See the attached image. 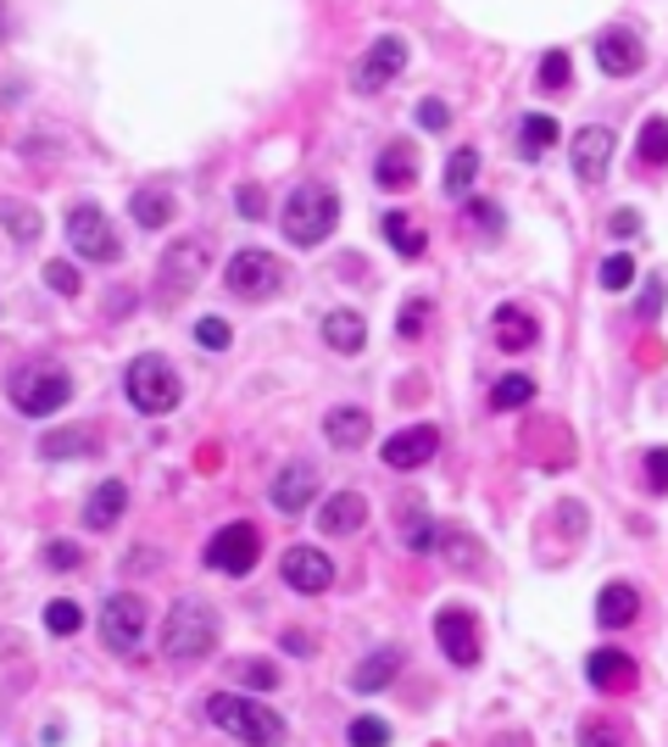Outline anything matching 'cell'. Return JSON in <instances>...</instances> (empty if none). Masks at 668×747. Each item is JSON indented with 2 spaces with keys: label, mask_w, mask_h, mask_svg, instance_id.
Here are the masks:
<instances>
[{
  "label": "cell",
  "mask_w": 668,
  "mask_h": 747,
  "mask_svg": "<svg viewBox=\"0 0 668 747\" xmlns=\"http://www.w3.org/2000/svg\"><path fill=\"white\" fill-rule=\"evenodd\" d=\"M45 285H51L57 296H78V291H84V279H78V268H73V262H62V257H57V262H45Z\"/></svg>",
  "instance_id": "37"
},
{
  "label": "cell",
  "mask_w": 668,
  "mask_h": 747,
  "mask_svg": "<svg viewBox=\"0 0 668 747\" xmlns=\"http://www.w3.org/2000/svg\"><path fill=\"white\" fill-rule=\"evenodd\" d=\"M613 235H641V212H613Z\"/></svg>",
  "instance_id": "50"
},
{
  "label": "cell",
  "mask_w": 668,
  "mask_h": 747,
  "mask_svg": "<svg viewBox=\"0 0 668 747\" xmlns=\"http://www.w3.org/2000/svg\"><path fill=\"white\" fill-rule=\"evenodd\" d=\"M552 146H557V118H546V112H530V118L518 123V151L530 157V162H535L541 151H552Z\"/></svg>",
  "instance_id": "29"
},
{
  "label": "cell",
  "mask_w": 668,
  "mask_h": 747,
  "mask_svg": "<svg viewBox=\"0 0 668 747\" xmlns=\"http://www.w3.org/2000/svg\"><path fill=\"white\" fill-rule=\"evenodd\" d=\"M418 128H451V112H446V101H418Z\"/></svg>",
  "instance_id": "46"
},
{
  "label": "cell",
  "mask_w": 668,
  "mask_h": 747,
  "mask_svg": "<svg viewBox=\"0 0 668 747\" xmlns=\"http://www.w3.org/2000/svg\"><path fill=\"white\" fill-rule=\"evenodd\" d=\"M635 614H641V597H635V586H630V580H613V586H602V597H596V620H602L607 630H624V625H635Z\"/></svg>",
  "instance_id": "23"
},
{
  "label": "cell",
  "mask_w": 668,
  "mask_h": 747,
  "mask_svg": "<svg viewBox=\"0 0 668 747\" xmlns=\"http://www.w3.org/2000/svg\"><path fill=\"white\" fill-rule=\"evenodd\" d=\"M201 558H207V570H218V575H251L257 558H262V530L246 525V519H234V525H223L207 541Z\"/></svg>",
  "instance_id": "7"
},
{
  "label": "cell",
  "mask_w": 668,
  "mask_h": 747,
  "mask_svg": "<svg viewBox=\"0 0 668 747\" xmlns=\"http://www.w3.org/2000/svg\"><path fill=\"white\" fill-rule=\"evenodd\" d=\"M223 285L240 296V302H268V296H279L284 291V262L273 257V252H234L228 262H223Z\"/></svg>",
  "instance_id": "5"
},
{
  "label": "cell",
  "mask_w": 668,
  "mask_h": 747,
  "mask_svg": "<svg viewBox=\"0 0 668 747\" xmlns=\"http://www.w3.org/2000/svg\"><path fill=\"white\" fill-rule=\"evenodd\" d=\"M312 497H318V475H312V463H284V469L273 475V486H268V502H273L279 513H307Z\"/></svg>",
  "instance_id": "15"
},
{
  "label": "cell",
  "mask_w": 668,
  "mask_h": 747,
  "mask_svg": "<svg viewBox=\"0 0 668 747\" xmlns=\"http://www.w3.org/2000/svg\"><path fill=\"white\" fill-rule=\"evenodd\" d=\"M284 647H290V652H301V659H307V652H312V641H307L301 630H290V636H284Z\"/></svg>",
  "instance_id": "52"
},
{
  "label": "cell",
  "mask_w": 668,
  "mask_h": 747,
  "mask_svg": "<svg viewBox=\"0 0 668 747\" xmlns=\"http://www.w3.org/2000/svg\"><path fill=\"white\" fill-rule=\"evenodd\" d=\"M435 452H441V430H435V425H407V430H396L385 446H379V457H385L396 475L423 469V463L435 457Z\"/></svg>",
  "instance_id": "11"
},
{
  "label": "cell",
  "mask_w": 668,
  "mask_h": 747,
  "mask_svg": "<svg viewBox=\"0 0 668 747\" xmlns=\"http://www.w3.org/2000/svg\"><path fill=\"white\" fill-rule=\"evenodd\" d=\"M574 173H580V184H602L607 179V162H613V134L602 128V123H591V128H580L574 134Z\"/></svg>",
  "instance_id": "16"
},
{
  "label": "cell",
  "mask_w": 668,
  "mask_h": 747,
  "mask_svg": "<svg viewBox=\"0 0 668 747\" xmlns=\"http://www.w3.org/2000/svg\"><path fill=\"white\" fill-rule=\"evenodd\" d=\"M7 396H12V407H23L28 418H45V413H57V407L73 396V380H67V373H57V368H23V373H12Z\"/></svg>",
  "instance_id": "9"
},
{
  "label": "cell",
  "mask_w": 668,
  "mask_h": 747,
  "mask_svg": "<svg viewBox=\"0 0 668 747\" xmlns=\"http://www.w3.org/2000/svg\"><path fill=\"white\" fill-rule=\"evenodd\" d=\"M596 62H602L607 78H635L641 62H646V45L630 28H602L596 34Z\"/></svg>",
  "instance_id": "14"
},
{
  "label": "cell",
  "mask_w": 668,
  "mask_h": 747,
  "mask_svg": "<svg viewBox=\"0 0 668 747\" xmlns=\"http://www.w3.org/2000/svg\"><path fill=\"white\" fill-rule=\"evenodd\" d=\"M67 246H73L84 262H117V257H123V241H117L112 218L95 207V201H78V207L67 212Z\"/></svg>",
  "instance_id": "6"
},
{
  "label": "cell",
  "mask_w": 668,
  "mask_h": 747,
  "mask_svg": "<svg viewBox=\"0 0 668 747\" xmlns=\"http://www.w3.org/2000/svg\"><path fill=\"white\" fill-rule=\"evenodd\" d=\"M568 84V51H546L541 57V89L552 96V89H562Z\"/></svg>",
  "instance_id": "43"
},
{
  "label": "cell",
  "mask_w": 668,
  "mask_h": 747,
  "mask_svg": "<svg viewBox=\"0 0 668 747\" xmlns=\"http://www.w3.org/2000/svg\"><path fill=\"white\" fill-rule=\"evenodd\" d=\"M379 229H385V235H391V246H396V257H423V246H429V235H423V229L407 218V212H385V218H379Z\"/></svg>",
  "instance_id": "28"
},
{
  "label": "cell",
  "mask_w": 668,
  "mask_h": 747,
  "mask_svg": "<svg viewBox=\"0 0 668 747\" xmlns=\"http://www.w3.org/2000/svg\"><path fill=\"white\" fill-rule=\"evenodd\" d=\"M123 513H128V486H123V480H101V486L84 497V525H89V530H112Z\"/></svg>",
  "instance_id": "19"
},
{
  "label": "cell",
  "mask_w": 668,
  "mask_h": 747,
  "mask_svg": "<svg viewBox=\"0 0 668 747\" xmlns=\"http://www.w3.org/2000/svg\"><path fill=\"white\" fill-rule=\"evenodd\" d=\"M435 547H446V552H451V564H457V570L480 564V558H473V552H480V541H468L462 530H441V541H435Z\"/></svg>",
  "instance_id": "40"
},
{
  "label": "cell",
  "mask_w": 668,
  "mask_h": 747,
  "mask_svg": "<svg viewBox=\"0 0 668 747\" xmlns=\"http://www.w3.org/2000/svg\"><path fill=\"white\" fill-rule=\"evenodd\" d=\"M373 179H379V191H407V184L418 179V157H412V146H407V139H396V146H385V151H379V162H373Z\"/></svg>",
  "instance_id": "25"
},
{
  "label": "cell",
  "mask_w": 668,
  "mask_h": 747,
  "mask_svg": "<svg viewBox=\"0 0 668 747\" xmlns=\"http://www.w3.org/2000/svg\"><path fill=\"white\" fill-rule=\"evenodd\" d=\"M196 341H201L207 352H228V341H234V335H228V318H201V323H196Z\"/></svg>",
  "instance_id": "42"
},
{
  "label": "cell",
  "mask_w": 668,
  "mask_h": 747,
  "mask_svg": "<svg viewBox=\"0 0 668 747\" xmlns=\"http://www.w3.org/2000/svg\"><path fill=\"white\" fill-rule=\"evenodd\" d=\"M323 341H329L334 352H362V346H368V323H362V313H351V307L323 313Z\"/></svg>",
  "instance_id": "26"
},
{
  "label": "cell",
  "mask_w": 668,
  "mask_h": 747,
  "mask_svg": "<svg viewBox=\"0 0 668 747\" xmlns=\"http://www.w3.org/2000/svg\"><path fill=\"white\" fill-rule=\"evenodd\" d=\"M146 620H151V614H146V602H139V597H107V609H101V641L128 659V652L146 641Z\"/></svg>",
  "instance_id": "10"
},
{
  "label": "cell",
  "mask_w": 668,
  "mask_h": 747,
  "mask_svg": "<svg viewBox=\"0 0 668 747\" xmlns=\"http://www.w3.org/2000/svg\"><path fill=\"white\" fill-rule=\"evenodd\" d=\"M123 385H128V402H134L139 413H151V418L173 413V407H178V396H184V385H178L173 363H168V357H157V352L134 357V363H128V373H123Z\"/></svg>",
  "instance_id": "4"
},
{
  "label": "cell",
  "mask_w": 668,
  "mask_h": 747,
  "mask_svg": "<svg viewBox=\"0 0 668 747\" xmlns=\"http://www.w3.org/2000/svg\"><path fill=\"white\" fill-rule=\"evenodd\" d=\"M585 675H591V686H602V691H630V686H635V659L602 647V652H591V659H585Z\"/></svg>",
  "instance_id": "22"
},
{
  "label": "cell",
  "mask_w": 668,
  "mask_h": 747,
  "mask_svg": "<svg viewBox=\"0 0 668 747\" xmlns=\"http://www.w3.org/2000/svg\"><path fill=\"white\" fill-rule=\"evenodd\" d=\"M646 486H652L657 497L668 491V446H652V452H646Z\"/></svg>",
  "instance_id": "45"
},
{
  "label": "cell",
  "mask_w": 668,
  "mask_h": 747,
  "mask_svg": "<svg viewBox=\"0 0 668 747\" xmlns=\"http://www.w3.org/2000/svg\"><path fill=\"white\" fill-rule=\"evenodd\" d=\"M368 525V502L357 491H334L323 507H318V530L323 536H357Z\"/></svg>",
  "instance_id": "18"
},
{
  "label": "cell",
  "mask_w": 668,
  "mask_h": 747,
  "mask_svg": "<svg viewBox=\"0 0 668 747\" xmlns=\"http://www.w3.org/2000/svg\"><path fill=\"white\" fill-rule=\"evenodd\" d=\"M279 223H284V241L312 252L334 235V223H341V196H334L329 184H301V191H290V201H284Z\"/></svg>",
  "instance_id": "3"
},
{
  "label": "cell",
  "mask_w": 668,
  "mask_h": 747,
  "mask_svg": "<svg viewBox=\"0 0 668 747\" xmlns=\"http://www.w3.org/2000/svg\"><path fill=\"white\" fill-rule=\"evenodd\" d=\"M635 151H641V168H668V118H646L641 123Z\"/></svg>",
  "instance_id": "31"
},
{
  "label": "cell",
  "mask_w": 668,
  "mask_h": 747,
  "mask_svg": "<svg viewBox=\"0 0 668 747\" xmlns=\"http://www.w3.org/2000/svg\"><path fill=\"white\" fill-rule=\"evenodd\" d=\"M429 318H435V307H429L423 296H412V302L401 307V318H396V330H401L407 341H418V335H423V323H429Z\"/></svg>",
  "instance_id": "39"
},
{
  "label": "cell",
  "mask_w": 668,
  "mask_h": 747,
  "mask_svg": "<svg viewBox=\"0 0 668 747\" xmlns=\"http://www.w3.org/2000/svg\"><path fill=\"white\" fill-rule=\"evenodd\" d=\"M0 212H7V229H12L23 246L39 235V212H34V207H0Z\"/></svg>",
  "instance_id": "41"
},
{
  "label": "cell",
  "mask_w": 668,
  "mask_h": 747,
  "mask_svg": "<svg viewBox=\"0 0 668 747\" xmlns=\"http://www.w3.org/2000/svg\"><path fill=\"white\" fill-rule=\"evenodd\" d=\"M39 457H51V463H62V457H95V436L89 430H51L39 441Z\"/></svg>",
  "instance_id": "30"
},
{
  "label": "cell",
  "mask_w": 668,
  "mask_h": 747,
  "mask_svg": "<svg viewBox=\"0 0 668 747\" xmlns=\"http://www.w3.org/2000/svg\"><path fill=\"white\" fill-rule=\"evenodd\" d=\"M396 519H401V541H407L412 552H435L441 525H435V513H429V502H423V497H401Z\"/></svg>",
  "instance_id": "20"
},
{
  "label": "cell",
  "mask_w": 668,
  "mask_h": 747,
  "mask_svg": "<svg viewBox=\"0 0 668 747\" xmlns=\"http://www.w3.org/2000/svg\"><path fill=\"white\" fill-rule=\"evenodd\" d=\"M630 279H635V257H607L602 262V291H630Z\"/></svg>",
  "instance_id": "38"
},
{
  "label": "cell",
  "mask_w": 668,
  "mask_h": 747,
  "mask_svg": "<svg viewBox=\"0 0 668 747\" xmlns=\"http://www.w3.org/2000/svg\"><path fill=\"white\" fill-rule=\"evenodd\" d=\"M473 179H480V151H451V162H446V196H468Z\"/></svg>",
  "instance_id": "34"
},
{
  "label": "cell",
  "mask_w": 668,
  "mask_h": 747,
  "mask_svg": "<svg viewBox=\"0 0 668 747\" xmlns=\"http://www.w3.org/2000/svg\"><path fill=\"white\" fill-rule=\"evenodd\" d=\"M401 647H385V652H368V659L351 670V691H362V697H373V691H385L396 675H401Z\"/></svg>",
  "instance_id": "21"
},
{
  "label": "cell",
  "mask_w": 668,
  "mask_h": 747,
  "mask_svg": "<svg viewBox=\"0 0 668 747\" xmlns=\"http://www.w3.org/2000/svg\"><path fill=\"white\" fill-rule=\"evenodd\" d=\"M201 273H207V241H173L168 252H162V296L168 302H178L189 285H201Z\"/></svg>",
  "instance_id": "13"
},
{
  "label": "cell",
  "mask_w": 668,
  "mask_h": 747,
  "mask_svg": "<svg viewBox=\"0 0 668 747\" xmlns=\"http://www.w3.org/2000/svg\"><path fill=\"white\" fill-rule=\"evenodd\" d=\"M523 402H535V380H530V373H502V380L491 385V407L496 413H512Z\"/></svg>",
  "instance_id": "32"
},
{
  "label": "cell",
  "mask_w": 668,
  "mask_h": 747,
  "mask_svg": "<svg viewBox=\"0 0 668 747\" xmlns=\"http://www.w3.org/2000/svg\"><path fill=\"white\" fill-rule=\"evenodd\" d=\"M218 636H223V625H218V614L207 609L201 597H178L173 614L162 620V652H168L173 664L207 659V652L218 647Z\"/></svg>",
  "instance_id": "2"
},
{
  "label": "cell",
  "mask_w": 668,
  "mask_h": 747,
  "mask_svg": "<svg viewBox=\"0 0 668 747\" xmlns=\"http://www.w3.org/2000/svg\"><path fill=\"white\" fill-rule=\"evenodd\" d=\"M618 725H596V720H585V731H580V747H618V736H613Z\"/></svg>",
  "instance_id": "47"
},
{
  "label": "cell",
  "mask_w": 668,
  "mask_h": 747,
  "mask_svg": "<svg viewBox=\"0 0 668 747\" xmlns=\"http://www.w3.org/2000/svg\"><path fill=\"white\" fill-rule=\"evenodd\" d=\"M240 681H251V686H279V670L262 664V659H251V664H240Z\"/></svg>",
  "instance_id": "48"
},
{
  "label": "cell",
  "mask_w": 668,
  "mask_h": 747,
  "mask_svg": "<svg viewBox=\"0 0 668 747\" xmlns=\"http://www.w3.org/2000/svg\"><path fill=\"white\" fill-rule=\"evenodd\" d=\"M468 212H473V218H480V223L491 229V235H502V212H496L491 201H468Z\"/></svg>",
  "instance_id": "49"
},
{
  "label": "cell",
  "mask_w": 668,
  "mask_h": 747,
  "mask_svg": "<svg viewBox=\"0 0 668 747\" xmlns=\"http://www.w3.org/2000/svg\"><path fill=\"white\" fill-rule=\"evenodd\" d=\"M240 212H246V218H262V196H257V191H240Z\"/></svg>",
  "instance_id": "51"
},
{
  "label": "cell",
  "mask_w": 668,
  "mask_h": 747,
  "mask_svg": "<svg viewBox=\"0 0 668 747\" xmlns=\"http://www.w3.org/2000/svg\"><path fill=\"white\" fill-rule=\"evenodd\" d=\"M346 742H351V747H391V725L379 720V714H362V720H351Z\"/></svg>",
  "instance_id": "35"
},
{
  "label": "cell",
  "mask_w": 668,
  "mask_h": 747,
  "mask_svg": "<svg viewBox=\"0 0 668 747\" xmlns=\"http://www.w3.org/2000/svg\"><path fill=\"white\" fill-rule=\"evenodd\" d=\"M401 68H407V39H401V34H385V39H373L368 51L357 57L351 89H357V96H379V89H391V84L401 78Z\"/></svg>",
  "instance_id": "8"
},
{
  "label": "cell",
  "mask_w": 668,
  "mask_h": 747,
  "mask_svg": "<svg viewBox=\"0 0 668 747\" xmlns=\"http://www.w3.org/2000/svg\"><path fill=\"white\" fill-rule=\"evenodd\" d=\"M45 564H51V570H78L84 552L73 541H45Z\"/></svg>",
  "instance_id": "44"
},
{
  "label": "cell",
  "mask_w": 668,
  "mask_h": 747,
  "mask_svg": "<svg viewBox=\"0 0 668 747\" xmlns=\"http://www.w3.org/2000/svg\"><path fill=\"white\" fill-rule=\"evenodd\" d=\"M128 212H134L139 229H162V223H173V201H168L162 191H134Z\"/></svg>",
  "instance_id": "33"
},
{
  "label": "cell",
  "mask_w": 668,
  "mask_h": 747,
  "mask_svg": "<svg viewBox=\"0 0 668 747\" xmlns=\"http://www.w3.org/2000/svg\"><path fill=\"white\" fill-rule=\"evenodd\" d=\"M284 580H290L296 591H323V586H334V564H329V552H318V547H290L284 552Z\"/></svg>",
  "instance_id": "17"
},
{
  "label": "cell",
  "mask_w": 668,
  "mask_h": 747,
  "mask_svg": "<svg viewBox=\"0 0 668 747\" xmlns=\"http://www.w3.org/2000/svg\"><path fill=\"white\" fill-rule=\"evenodd\" d=\"M435 641H441V652H446L457 670L480 664V625L468 620V609H441V614H435Z\"/></svg>",
  "instance_id": "12"
},
{
  "label": "cell",
  "mask_w": 668,
  "mask_h": 747,
  "mask_svg": "<svg viewBox=\"0 0 668 747\" xmlns=\"http://www.w3.org/2000/svg\"><path fill=\"white\" fill-rule=\"evenodd\" d=\"M84 625V614H78V602H51V609H45V630H51V636H73Z\"/></svg>",
  "instance_id": "36"
},
{
  "label": "cell",
  "mask_w": 668,
  "mask_h": 747,
  "mask_svg": "<svg viewBox=\"0 0 668 747\" xmlns=\"http://www.w3.org/2000/svg\"><path fill=\"white\" fill-rule=\"evenodd\" d=\"M207 720L218 731H228L234 742H246V747H284V731H290L268 703L240 697V691H218L212 703H207Z\"/></svg>",
  "instance_id": "1"
},
{
  "label": "cell",
  "mask_w": 668,
  "mask_h": 747,
  "mask_svg": "<svg viewBox=\"0 0 668 747\" xmlns=\"http://www.w3.org/2000/svg\"><path fill=\"white\" fill-rule=\"evenodd\" d=\"M323 436H329V446H341V452H357L368 436H373V418L362 413V407H334L329 418H323Z\"/></svg>",
  "instance_id": "24"
},
{
  "label": "cell",
  "mask_w": 668,
  "mask_h": 747,
  "mask_svg": "<svg viewBox=\"0 0 668 747\" xmlns=\"http://www.w3.org/2000/svg\"><path fill=\"white\" fill-rule=\"evenodd\" d=\"M496 341L507 352H530L541 341V330H535V318L523 313V307H496Z\"/></svg>",
  "instance_id": "27"
}]
</instances>
